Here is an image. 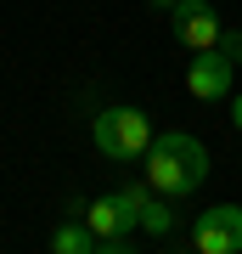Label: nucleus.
I'll return each instance as SVG.
<instances>
[{"mask_svg": "<svg viewBox=\"0 0 242 254\" xmlns=\"http://www.w3.org/2000/svg\"><path fill=\"white\" fill-rule=\"evenodd\" d=\"M152 6H163V11H175V6H180V0H152Z\"/></svg>", "mask_w": 242, "mask_h": 254, "instance_id": "nucleus-11", "label": "nucleus"}, {"mask_svg": "<svg viewBox=\"0 0 242 254\" xmlns=\"http://www.w3.org/2000/svg\"><path fill=\"white\" fill-rule=\"evenodd\" d=\"M152 136L158 130H152V119L141 108H101L90 119V141H96V153L113 158V164H141Z\"/></svg>", "mask_w": 242, "mask_h": 254, "instance_id": "nucleus-2", "label": "nucleus"}, {"mask_svg": "<svg viewBox=\"0 0 242 254\" xmlns=\"http://www.w3.org/2000/svg\"><path fill=\"white\" fill-rule=\"evenodd\" d=\"M231 125H237V130H242V91H237V96H231Z\"/></svg>", "mask_w": 242, "mask_h": 254, "instance_id": "nucleus-10", "label": "nucleus"}, {"mask_svg": "<svg viewBox=\"0 0 242 254\" xmlns=\"http://www.w3.org/2000/svg\"><path fill=\"white\" fill-rule=\"evenodd\" d=\"M141 175L163 198H192L208 181V147L197 136H186V130H158L146 158H141Z\"/></svg>", "mask_w": 242, "mask_h": 254, "instance_id": "nucleus-1", "label": "nucleus"}, {"mask_svg": "<svg viewBox=\"0 0 242 254\" xmlns=\"http://www.w3.org/2000/svg\"><path fill=\"white\" fill-rule=\"evenodd\" d=\"M192 249L197 254H242V203H214L192 220Z\"/></svg>", "mask_w": 242, "mask_h": 254, "instance_id": "nucleus-4", "label": "nucleus"}, {"mask_svg": "<svg viewBox=\"0 0 242 254\" xmlns=\"http://www.w3.org/2000/svg\"><path fill=\"white\" fill-rule=\"evenodd\" d=\"M231 73H237V63H231V57H225L220 46H208V51H192L186 91L197 96V102H225V96H231Z\"/></svg>", "mask_w": 242, "mask_h": 254, "instance_id": "nucleus-5", "label": "nucleus"}, {"mask_svg": "<svg viewBox=\"0 0 242 254\" xmlns=\"http://www.w3.org/2000/svg\"><path fill=\"white\" fill-rule=\"evenodd\" d=\"M85 226L96 232L101 254H130V249H135V226H130V215H124V209H118V198H113V192H107V198H90Z\"/></svg>", "mask_w": 242, "mask_h": 254, "instance_id": "nucleus-6", "label": "nucleus"}, {"mask_svg": "<svg viewBox=\"0 0 242 254\" xmlns=\"http://www.w3.org/2000/svg\"><path fill=\"white\" fill-rule=\"evenodd\" d=\"M175 40L186 51L220 46V11L208 6V0H180V6H175Z\"/></svg>", "mask_w": 242, "mask_h": 254, "instance_id": "nucleus-7", "label": "nucleus"}, {"mask_svg": "<svg viewBox=\"0 0 242 254\" xmlns=\"http://www.w3.org/2000/svg\"><path fill=\"white\" fill-rule=\"evenodd\" d=\"M113 198H118V209L130 215L135 232H146V237H175V198H163L146 175H141V181L113 187Z\"/></svg>", "mask_w": 242, "mask_h": 254, "instance_id": "nucleus-3", "label": "nucleus"}, {"mask_svg": "<svg viewBox=\"0 0 242 254\" xmlns=\"http://www.w3.org/2000/svg\"><path fill=\"white\" fill-rule=\"evenodd\" d=\"M220 51L231 57V63H242V28H220Z\"/></svg>", "mask_w": 242, "mask_h": 254, "instance_id": "nucleus-9", "label": "nucleus"}, {"mask_svg": "<svg viewBox=\"0 0 242 254\" xmlns=\"http://www.w3.org/2000/svg\"><path fill=\"white\" fill-rule=\"evenodd\" d=\"M51 254H101V243H96V232L85 220H62L51 232Z\"/></svg>", "mask_w": 242, "mask_h": 254, "instance_id": "nucleus-8", "label": "nucleus"}]
</instances>
